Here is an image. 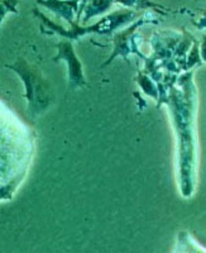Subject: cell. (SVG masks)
<instances>
[{
	"mask_svg": "<svg viewBox=\"0 0 206 253\" xmlns=\"http://www.w3.org/2000/svg\"><path fill=\"white\" fill-rule=\"evenodd\" d=\"M36 150L35 130L0 99V203L10 202L24 184Z\"/></svg>",
	"mask_w": 206,
	"mask_h": 253,
	"instance_id": "cell-1",
	"label": "cell"
},
{
	"mask_svg": "<svg viewBox=\"0 0 206 253\" xmlns=\"http://www.w3.org/2000/svg\"><path fill=\"white\" fill-rule=\"evenodd\" d=\"M57 47L58 53L53 57L55 62L58 61H65L69 67V85L70 87L78 89V87H82L87 85L83 76L82 65H81L80 60L78 58L76 53H75V48L70 41H61L56 44Z\"/></svg>",
	"mask_w": 206,
	"mask_h": 253,
	"instance_id": "cell-3",
	"label": "cell"
},
{
	"mask_svg": "<svg viewBox=\"0 0 206 253\" xmlns=\"http://www.w3.org/2000/svg\"><path fill=\"white\" fill-rule=\"evenodd\" d=\"M4 67L14 71L24 84V98L28 104V112L32 117L42 114L51 107V104L55 100L53 91L49 83L43 78L42 72L36 65L19 58L12 65H4Z\"/></svg>",
	"mask_w": 206,
	"mask_h": 253,
	"instance_id": "cell-2",
	"label": "cell"
},
{
	"mask_svg": "<svg viewBox=\"0 0 206 253\" xmlns=\"http://www.w3.org/2000/svg\"><path fill=\"white\" fill-rule=\"evenodd\" d=\"M40 5L44 6V8L49 9L51 12L56 13V14L61 15L62 18L67 19L72 26H75L74 23V17L75 13H76V9L80 4L79 3H53V1H40Z\"/></svg>",
	"mask_w": 206,
	"mask_h": 253,
	"instance_id": "cell-4",
	"label": "cell"
},
{
	"mask_svg": "<svg viewBox=\"0 0 206 253\" xmlns=\"http://www.w3.org/2000/svg\"><path fill=\"white\" fill-rule=\"evenodd\" d=\"M10 13H18L17 1H0V26Z\"/></svg>",
	"mask_w": 206,
	"mask_h": 253,
	"instance_id": "cell-5",
	"label": "cell"
}]
</instances>
